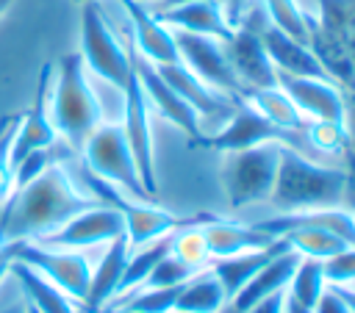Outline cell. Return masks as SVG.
<instances>
[{
  "label": "cell",
  "mask_w": 355,
  "mask_h": 313,
  "mask_svg": "<svg viewBox=\"0 0 355 313\" xmlns=\"http://www.w3.org/2000/svg\"><path fill=\"white\" fill-rule=\"evenodd\" d=\"M92 205L100 202L86 194L61 163H53L39 177L17 186L0 208V247L39 241Z\"/></svg>",
  "instance_id": "6da1fadb"
},
{
  "label": "cell",
  "mask_w": 355,
  "mask_h": 313,
  "mask_svg": "<svg viewBox=\"0 0 355 313\" xmlns=\"http://www.w3.org/2000/svg\"><path fill=\"white\" fill-rule=\"evenodd\" d=\"M308 25L311 50L344 97V127L349 136L347 161L355 180V0H313Z\"/></svg>",
  "instance_id": "7a4b0ae2"
},
{
  "label": "cell",
  "mask_w": 355,
  "mask_h": 313,
  "mask_svg": "<svg viewBox=\"0 0 355 313\" xmlns=\"http://www.w3.org/2000/svg\"><path fill=\"white\" fill-rule=\"evenodd\" d=\"M352 175L341 166H324L308 158L305 152H297L291 147L280 150L275 186L269 194V205L280 213L288 211H308V208H330L344 205V194Z\"/></svg>",
  "instance_id": "3957f363"
},
{
  "label": "cell",
  "mask_w": 355,
  "mask_h": 313,
  "mask_svg": "<svg viewBox=\"0 0 355 313\" xmlns=\"http://www.w3.org/2000/svg\"><path fill=\"white\" fill-rule=\"evenodd\" d=\"M50 119L55 133L78 152L89 133L103 122V108L94 97V89L89 86L80 53H67L58 58V64H53Z\"/></svg>",
  "instance_id": "277c9868"
},
{
  "label": "cell",
  "mask_w": 355,
  "mask_h": 313,
  "mask_svg": "<svg viewBox=\"0 0 355 313\" xmlns=\"http://www.w3.org/2000/svg\"><path fill=\"white\" fill-rule=\"evenodd\" d=\"M283 144L263 141L247 150H233L222 155L219 166V183L225 191L227 208L239 211L252 202H266L275 186L277 161H280Z\"/></svg>",
  "instance_id": "5b68a950"
},
{
  "label": "cell",
  "mask_w": 355,
  "mask_h": 313,
  "mask_svg": "<svg viewBox=\"0 0 355 313\" xmlns=\"http://www.w3.org/2000/svg\"><path fill=\"white\" fill-rule=\"evenodd\" d=\"M80 155H83V166L94 177L116 186L122 194H128L133 199H153L144 191V183L139 177L133 152L128 147V138H125L119 122H100L83 141Z\"/></svg>",
  "instance_id": "8992f818"
},
{
  "label": "cell",
  "mask_w": 355,
  "mask_h": 313,
  "mask_svg": "<svg viewBox=\"0 0 355 313\" xmlns=\"http://www.w3.org/2000/svg\"><path fill=\"white\" fill-rule=\"evenodd\" d=\"M263 141H277V144L291 147V150L305 152V155H308V150H313L308 144L305 133H294V130H283V127L272 125L244 97L236 100L233 114L227 116V125L211 136L202 133V138L194 147H205V150H216V152H233V150H247V147H255Z\"/></svg>",
  "instance_id": "52a82bcc"
},
{
  "label": "cell",
  "mask_w": 355,
  "mask_h": 313,
  "mask_svg": "<svg viewBox=\"0 0 355 313\" xmlns=\"http://www.w3.org/2000/svg\"><path fill=\"white\" fill-rule=\"evenodd\" d=\"M80 58L86 69H92L97 78H103L119 91L125 89L133 72L130 47L119 44L97 3H86L80 14Z\"/></svg>",
  "instance_id": "ba28073f"
},
{
  "label": "cell",
  "mask_w": 355,
  "mask_h": 313,
  "mask_svg": "<svg viewBox=\"0 0 355 313\" xmlns=\"http://www.w3.org/2000/svg\"><path fill=\"white\" fill-rule=\"evenodd\" d=\"M8 247H11L14 260L31 266L36 274H42L58 291H64L75 305H80L86 299L92 266H89V258L83 252L55 249V247L39 244V241H19V244H8Z\"/></svg>",
  "instance_id": "9c48e42d"
},
{
  "label": "cell",
  "mask_w": 355,
  "mask_h": 313,
  "mask_svg": "<svg viewBox=\"0 0 355 313\" xmlns=\"http://www.w3.org/2000/svg\"><path fill=\"white\" fill-rule=\"evenodd\" d=\"M172 33H175V44H178V61L183 66H189L205 86H211L233 100L244 97V86L239 83L236 72L230 69V61H227L219 39L197 36V33H186V30H172Z\"/></svg>",
  "instance_id": "30bf717a"
},
{
  "label": "cell",
  "mask_w": 355,
  "mask_h": 313,
  "mask_svg": "<svg viewBox=\"0 0 355 313\" xmlns=\"http://www.w3.org/2000/svg\"><path fill=\"white\" fill-rule=\"evenodd\" d=\"M133 58V55H130ZM122 133L128 138V147L133 152L139 177L144 183V191L150 197L158 194V183H155V158H153V127H150V105L147 97L141 91L139 75L136 69L130 72L125 89H122Z\"/></svg>",
  "instance_id": "8fae6325"
},
{
  "label": "cell",
  "mask_w": 355,
  "mask_h": 313,
  "mask_svg": "<svg viewBox=\"0 0 355 313\" xmlns=\"http://www.w3.org/2000/svg\"><path fill=\"white\" fill-rule=\"evenodd\" d=\"M119 235H125L122 213L108 205H92V208L75 213L72 219H67L58 230L39 238V244L55 247V249H86V247L108 244Z\"/></svg>",
  "instance_id": "7c38bea8"
},
{
  "label": "cell",
  "mask_w": 355,
  "mask_h": 313,
  "mask_svg": "<svg viewBox=\"0 0 355 313\" xmlns=\"http://www.w3.org/2000/svg\"><path fill=\"white\" fill-rule=\"evenodd\" d=\"M130 55H133V69L139 75V83H141V91L147 97V105H153L164 119H169L178 130H183L189 136V144L194 147L200 138H202V119L200 114L158 75L155 64H150L147 58H141L133 44H130Z\"/></svg>",
  "instance_id": "4fadbf2b"
},
{
  "label": "cell",
  "mask_w": 355,
  "mask_h": 313,
  "mask_svg": "<svg viewBox=\"0 0 355 313\" xmlns=\"http://www.w3.org/2000/svg\"><path fill=\"white\" fill-rule=\"evenodd\" d=\"M50 89H53V61H47L39 72V89H36L33 105L25 114H19V122L11 138V166L33 150L58 144V133L50 119Z\"/></svg>",
  "instance_id": "5bb4252c"
},
{
  "label": "cell",
  "mask_w": 355,
  "mask_h": 313,
  "mask_svg": "<svg viewBox=\"0 0 355 313\" xmlns=\"http://www.w3.org/2000/svg\"><path fill=\"white\" fill-rule=\"evenodd\" d=\"M222 47H225V55L230 61V69L236 72L239 83L244 86V94L252 89L277 86V69L272 66L258 30L239 25V28H233L230 39L222 42Z\"/></svg>",
  "instance_id": "9a60e30c"
},
{
  "label": "cell",
  "mask_w": 355,
  "mask_h": 313,
  "mask_svg": "<svg viewBox=\"0 0 355 313\" xmlns=\"http://www.w3.org/2000/svg\"><path fill=\"white\" fill-rule=\"evenodd\" d=\"M277 86L291 97V102L308 122H341L344 125L347 108H344V97L333 80L277 75Z\"/></svg>",
  "instance_id": "2e32d148"
},
{
  "label": "cell",
  "mask_w": 355,
  "mask_h": 313,
  "mask_svg": "<svg viewBox=\"0 0 355 313\" xmlns=\"http://www.w3.org/2000/svg\"><path fill=\"white\" fill-rule=\"evenodd\" d=\"M255 227H261V230L269 233L272 238H280L283 233L297 230V227H316V230H327V233L338 235L344 244L355 247V211H349V208H344V205L275 213V216H269V219L255 222Z\"/></svg>",
  "instance_id": "e0dca14e"
},
{
  "label": "cell",
  "mask_w": 355,
  "mask_h": 313,
  "mask_svg": "<svg viewBox=\"0 0 355 313\" xmlns=\"http://www.w3.org/2000/svg\"><path fill=\"white\" fill-rule=\"evenodd\" d=\"M119 3H122L125 14L130 19V33H133L136 53L141 58H147L150 64H155V66L178 61V44H175L172 28H166L147 6H141L136 0H119Z\"/></svg>",
  "instance_id": "ac0fdd59"
},
{
  "label": "cell",
  "mask_w": 355,
  "mask_h": 313,
  "mask_svg": "<svg viewBox=\"0 0 355 313\" xmlns=\"http://www.w3.org/2000/svg\"><path fill=\"white\" fill-rule=\"evenodd\" d=\"M158 75L200 114V119H227L233 114V105L236 100L205 86L189 66H183L180 61H172V64H161L155 66Z\"/></svg>",
  "instance_id": "d6986e66"
},
{
  "label": "cell",
  "mask_w": 355,
  "mask_h": 313,
  "mask_svg": "<svg viewBox=\"0 0 355 313\" xmlns=\"http://www.w3.org/2000/svg\"><path fill=\"white\" fill-rule=\"evenodd\" d=\"M166 28L172 30H186V33H197V36H211V39H230L233 28L225 19L222 3L219 0H189V3H178L172 8H161L153 11Z\"/></svg>",
  "instance_id": "ffe728a7"
},
{
  "label": "cell",
  "mask_w": 355,
  "mask_h": 313,
  "mask_svg": "<svg viewBox=\"0 0 355 313\" xmlns=\"http://www.w3.org/2000/svg\"><path fill=\"white\" fill-rule=\"evenodd\" d=\"M297 263H300V255H297L294 249H286V252L275 255L261 271H255V274L239 288L236 296L227 299V305L222 307V313H244V310L252 307L255 302H261V299H266V296H272V294L286 291V288H288V280H291V274H294V269H297Z\"/></svg>",
  "instance_id": "44dd1931"
},
{
  "label": "cell",
  "mask_w": 355,
  "mask_h": 313,
  "mask_svg": "<svg viewBox=\"0 0 355 313\" xmlns=\"http://www.w3.org/2000/svg\"><path fill=\"white\" fill-rule=\"evenodd\" d=\"M263 50L272 61V66L277 69V75H294V78H327L324 66L319 64V58L313 55V50L291 36H286L283 30L272 28L269 22L258 30ZM330 80V78H327Z\"/></svg>",
  "instance_id": "7402d4cb"
},
{
  "label": "cell",
  "mask_w": 355,
  "mask_h": 313,
  "mask_svg": "<svg viewBox=\"0 0 355 313\" xmlns=\"http://www.w3.org/2000/svg\"><path fill=\"white\" fill-rule=\"evenodd\" d=\"M128 255H130V244H128L125 235H119V238H114V241L105 244V252H103L100 263L92 269L86 299L78 305L80 313H97V310L108 307V302L119 291V280H122Z\"/></svg>",
  "instance_id": "603a6c76"
},
{
  "label": "cell",
  "mask_w": 355,
  "mask_h": 313,
  "mask_svg": "<svg viewBox=\"0 0 355 313\" xmlns=\"http://www.w3.org/2000/svg\"><path fill=\"white\" fill-rule=\"evenodd\" d=\"M286 249H291V247L286 244V238H275L272 244H266V247H261V249H247V252H236V255H227V258H214V260L208 263V269H211V274L219 280L225 296L230 299V296L239 294V288H241L255 271H261L275 255H280V252H286Z\"/></svg>",
  "instance_id": "cb8c5ba5"
},
{
  "label": "cell",
  "mask_w": 355,
  "mask_h": 313,
  "mask_svg": "<svg viewBox=\"0 0 355 313\" xmlns=\"http://www.w3.org/2000/svg\"><path fill=\"white\" fill-rule=\"evenodd\" d=\"M200 230H202L211 260L214 258H227V255H236V252H247V249H261V247L275 241L269 233H263L255 224H241V222H230V219H222V216L208 219Z\"/></svg>",
  "instance_id": "d4e9b609"
},
{
  "label": "cell",
  "mask_w": 355,
  "mask_h": 313,
  "mask_svg": "<svg viewBox=\"0 0 355 313\" xmlns=\"http://www.w3.org/2000/svg\"><path fill=\"white\" fill-rule=\"evenodd\" d=\"M244 100L263 114L272 125L283 127V130H294V133H305L308 119L297 111V105L291 102V97L280 89V86H266V89H252L244 94Z\"/></svg>",
  "instance_id": "484cf974"
},
{
  "label": "cell",
  "mask_w": 355,
  "mask_h": 313,
  "mask_svg": "<svg viewBox=\"0 0 355 313\" xmlns=\"http://www.w3.org/2000/svg\"><path fill=\"white\" fill-rule=\"evenodd\" d=\"M225 305H227V296H225L219 280L211 274V269H202L191 280L183 283L175 310H183V313H222Z\"/></svg>",
  "instance_id": "4316f807"
},
{
  "label": "cell",
  "mask_w": 355,
  "mask_h": 313,
  "mask_svg": "<svg viewBox=\"0 0 355 313\" xmlns=\"http://www.w3.org/2000/svg\"><path fill=\"white\" fill-rule=\"evenodd\" d=\"M175 235V233H172ZM172 235H164V238H155L150 244H141V247H133L130 255H128V263H125V271H122V280H119V291L116 296H125L130 291H136L147 274L155 269V263L172 252Z\"/></svg>",
  "instance_id": "83f0119b"
},
{
  "label": "cell",
  "mask_w": 355,
  "mask_h": 313,
  "mask_svg": "<svg viewBox=\"0 0 355 313\" xmlns=\"http://www.w3.org/2000/svg\"><path fill=\"white\" fill-rule=\"evenodd\" d=\"M327 288V280H324V269H322V260L316 258H302L300 255V263L288 280V288H286V296L302 307H311L316 305V299L322 296V291Z\"/></svg>",
  "instance_id": "f1b7e54d"
},
{
  "label": "cell",
  "mask_w": 355,
  "mask_h": 313,
  "mask_svg": "<svg viewBox=\"0 0 355 313\" xmlns=\"http://www.w3.org/2000/svg\"><path fill=\"white\" fill-rule=\"evenodd\" d=\"M263 14L272 28L283 30L286 36L302 42L311 47V25H308V11L300 6V0H261Z\"/></svg>",
  "instance_id": "f546056e"
},
{
  "label": "cell",
  "mask_w": 355,
  "mask_h": 313,
  "mask_svg": "<svg viewBox=\"0 0 355 313\" xmlns=\"http://www.w3.org/2000/svg\"><path fill=\"white\" fill-rule=\"evenodd\" d=\"M280 238H286V244L302 255V258H316V260H327L333 255H338L341 249H347L349 244H344L338 235L327 233V230H316V227H297L283 233Z\"/></svg>",
  "instance_id": "4dcf8cb0"
},
{
  "label": "cell",
  "mask_w": 355,
  "mask_h": 313,
  "mask_svg": "<svg viewBox=\"0 0 355 313\" xmlns=\"http://www.w3.org/2000/svg\"><path fill=\"white\" fill-rule=\"evenodd\" d=\"M183 285H169V288H136L125 294L122 302L111 307H125L130 313H172L178 305V294Z\"/></svg>",
  "instance_id": "1f68e13d"
},
{
  "label": "cell",
  "mask_w": 355,
  "mask_h": 313,
  "mask_svg": "<svg viewBox=\"0 0 355 313\" xmlns=\"http://www.w3.org/2000/svg\"><path fill=\"white\" fill-rule=\"evenodd\" d=\"M200 227L202 224H191V227H183L172 235V255L180 258L194 271H202L211 263V255H208V247H205V238H202Z\"/></svg>",
  "instance_id": "d6a6232c"
},
{
  "label": "cell",
  "mask_w": 355,
  "mask_h": 313,
  "mask_svg": "<svg viewBox=\"0 0 355 313\" xmlns=\"http://www.w3.org/2000/svg\"><path fill=\"white\" fill-rule=\"evenodd\" d=\"M305 136L313 150L327 155H347L349 150V136L341 122H308Z\"/></svg>",
  "instance_id": "836d02e7"
},
{
  "label": "cell",
  "mask_w": 355,
  "mask_h": 313,
  "mask_svg": "<svg viewBox=\"0 0 355 313\" xmlns=\"http://www.w3.org/2000/svg\"><path fill=\"white\" fill-rule=\"evenodd\" d=\"M197 271L191 269V266H186L180 258H175L172 252L169 255H164L158 263H155V269L147 274V280L139 285V288H169V285H183L186 280H191Z\"/></svg>",
  "instance_id": "e575fe53"
},
{
  "label": "cell",
  "mask_w": 355,
  "mask_h": 313,
  "mask_svg": "<svg viewBox=\"0 0 355 313\" xmlns=\"http://www.w3.org/2000/svg\"><path fill=\"white\" fill-rule=\"evenodd\" d=\"M53 163H61V158H58V152H55V144H53V147H44V150H33V152H28L22 161L14 163L11 186H25L28 180L39 177V175H42L47 166H53Z\"/></svg>",
  "instance_id": "d590c367"
},
{
  "label": "cell",
  "mask_w": 355,
  "mask_h": 313,
  "mask_svg": "<svg viewBox=\"0 0 355 313\" xmlns=\"http://www.w3.org/2000/svg\"><path fill=\"white\" fill-rule=\"evenodd\" d=\"M322 269H324L327 285H349V283H355V247H347L338 255L322 260Z\"/></svg>",
  "instance_id": "8d00e7d4"
},
{
  "label": "cell",
  "mask_w": 355,
  "mask_h": 313,
  "mask_svg": "<svg viewBox=\"0 0 355 313\" xmlns=\"http://www.w3.org/2000/svg\"><path fill=\"white\" fill-rule=\"evenodd\" d=\"M17 122H19V119H17ZM17 122L0 136V197L8 191V186H11V175H14V166H11V138H14Z\"/></svg>",
  "instance_id": "74e56055"
},
{
  "label": "cell",
  "mask_w": 355,
  "mask_h": 313,
  "mask_svg": "<svg viewBox=\"0 0 355 313\" xmlns=\"http://www.w3.org/2000/svg\"><path fill=\"white\" fill-rule=\"evenodd\" d=\"M313 313H352V310L347 307V302L341 299V294L336 291V285H327L322 291V296L316 299Z\"/></svg>",
  "instance_id": "f35d334b"
},
{
  "label": "cell",
  "mask_w": 355,
  "mask_h": 313,
  "mask_svg": "<svg viewBox=\"0 0 355 313\" xmlns=\"http://www.w3.org/2000/svg\"><path fill=\"white\" fill-rule=\"evenodd\" d=\"M283 307H286V291L272 294V296H266V299L255 302V305H252V307H247L244 313H283Z\"/></svg>",
  "instance_id": "ab89813d"
},
{
  "label": "cell",
  "mask_w": 355,
  "mask_h": 313,
  "mask_svg": "<svg viewBox=\"0 0 355 313\" xmlns=\"http://www.w3.org/2000/svg\"><path fill=\"white\" fill-rule=\"evenodd\" d=\"M250 3L252 0H222V11H225V19H227L230 28H236L241 22V17H244V11H247Z\"/></svg>",
  "instance_id": "60d3db41"
},
{
  "label": "cell",
  "mask_w": 355,
  "mask_h": 313,
  "mask_svg": "<svg viewBox=\"0 0 355 313\" xmlns=\"http://www.w3.org/2000/svg\"><path fill=\"white\" fill-rule=\"evenodd\" d=\"M11 263H14V258H11V247L6 244V247H0V283H3V277L11 271Z\"/></svg>",
  "instance_id": "b9f144b4"
},
{
  "label": "cell",
  "mask_w": 355,
  "mask_h": 313,
  "mask_svg": "<svg viewBox=\"0 0 355 313\" xmlns=\"http://www.w3.org/2000/svg\"><path fill=\"white\" fill-rule=\"evenodd\" d=\"M336 291L341 294V299L347 302V307L355 313V283H349V285H336Z\"/></svg>",
  "instance_id": "7bdbcfd3"
},
{
  "label": "cell",
  "mask_w": 355,
  "mask_h": 313,
  "mask_svg": "<svg viewBox=\"0 0 355 313\" xmlns=\"http://www.w3.org/2000/svg\"><path fill=\"white\" fill-rule=\"evenodd\" d=\"M283 313H313L311 307H302V305H297V302H291L288 296H286V307H283Z\"/></svg>",
  "instance_id": "ee69618b"
},
{
  "label": "cell",
  "mask_w": 355,
  "mask_h": 313,
  "mask_svg": "<svg viewBox=\"0 0 355 313\" xmlns=\"http://www.w3.org/2000/svg\"><path fill=\"white\" fill-rule=\"evenodd\" d=\"M17 119H19V114H14V116H0V136H3V133H6Z\"/></svg>",
  "instance_id": "f6af8a7d"
},
{
  "label": "cell",
  "mask_w": 355,
  "mask_h": 313,
  "mask_svg": "<svg viewBox=\"0 0 355 313\" xmlns=\"http://www.w3.org/2000/svg\"><path fill=\"white\" fill-rule=\"evenodd\" d=\"M97 313H130V310H125V307H103Z\"/></svg>",
  "instance_id": "bcb514c9"
},
{
  "label": "cell",
  "mask_w": 355,
  "mask_h": 313,
  "mask_svg": "<svg viewBox=\"0 0 355 313\" xmlns=\"http://www.w3.org/2000/svg\"><path fill=\"white\" fill-rule=\"evenodd\" d=\"M22 313H39V310H36L31 302H25V299H22Z\"/></svg>",
  "instance_id": "7dc6e473"
},
{
  "label": "cell",
  "mask_w": 355,
  "mask_h": 313,
  "mask_svg": "<svg viewBox=\"0 0 355 313\" xmlns=\"http://www.w3.org/2000/svg\"><path fill=\"white\" fill-rule=\"evenodd\" d=\"M136 3H141V6H158V3H164V0H136Z\"/></svg>",
  "instance_id": "c3c4849f"
},
{
  "label": "cell",
  "mask_w": 355,
  "mask_h": 313,
  "mask_svg": "<svg viewBox=\"0 0 355 313\" xmlns=\"http://www.w3.org/2000/svg\"><path fill=\"white\" fill-rule=\"evenodd\" d=\"M11 3H14V0H0V17H3V11H6Z\"/></svg>",
  "instance_id": "681fc988"
},
{
  "label": "cell",
  "mask_w": 355,
  "mask_h": 313,
  "mask_svg": "<svg viewBox=\"0 0 355 313\" xmlns=\"http://www.w3.org/2000/svg\"><path fill=\"white\" fill-rule=\"evenodd\" d=\"M0 313H22V307H3Z\"/></svg>",
  "instance_id": "f907efd6"
},
{
  "label": "cell",
  "mask_w": 355,
  "mask_h": 313,
  "mask_svg": "<svg viewBox=\"0 0 355 313\" xmlns=\"http://www.w3.org/2000/svg\"><path fill=\"white\" fill-rule=\"evenodd\" d=\"M72 3H80V6H86V3H97V0H72Z\"/></svg>",
  "instance_id": "816d5d0a"
},
{
  "label": "cell",
  "mask_w": 355,
  "mask_h": 313,
  "mask_svg": "<svg viewBox=\"0 0 355 313\" xmlns=\"http://www.w3.org/2000/svg\"><path fill=\"white\" fill-rule=\"evenodd\" d=\"M172 313H183V310H172Z\"/></svg>",
  "instance_id": "f5cc1de1"
}]
</instances>
